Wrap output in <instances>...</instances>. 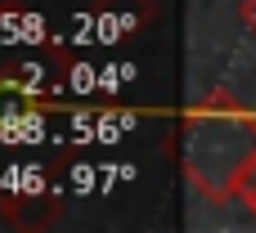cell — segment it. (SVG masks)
<instances>
[{"mask_svg":"<svg viewBox=\"0 0 256 233\" xmlns=\"http://www.w3.org/2000/svg\"><path fill=\"white\" fill-rule=\"evenodd\" d=\"M256 157V117L230 94H202L180 121V166L207 202L238 198V184Z\"/></svg>","mask_w":256,"mask_h":233,"instance_id":"obj_1","label":"cell"},{"mask_svg":"<svg viewBox=\"0 0 256 233\" xmlns=\"http://www.w3.org/2000/svg\"><path fill=\"white\" fill-rule=\"evenodd\" d=\"M32 108H36V90H32V85H18V81H4V85H0V130H4L9 121L27 117Z\"/></svg>","mask_w":256,"mask_h":233,"instance_id":"obj_2","label":"cell"},{"mask_svg":"<svg viewBox=\"0 0 256 233\" xmlns=\"http://www.w3.org/2000/svg\"><path fill=\"white\" fill-rule=\"evenodd\" d=\"M238 198L252 207V216H256V157H252V166H248V175H243V184H238Z\"/></svg>","mask_w":256,"mask_h":233,"instance_id":"obj_3","label":"cell"},{"mask_svg":"<svg viewBox=\"0 0 256 233\" xmlns=\"http://www.w3.org/2000/svg\"><path fill=\"white\" fill-rule=\"evenodd\" d=\"M238 18H243V27L256 36V0H243V4H238Z\"/></svg>","mask_w":256,"mask_h":233,"instance_id":"obj_4","label":"cell"}]
</instances>
